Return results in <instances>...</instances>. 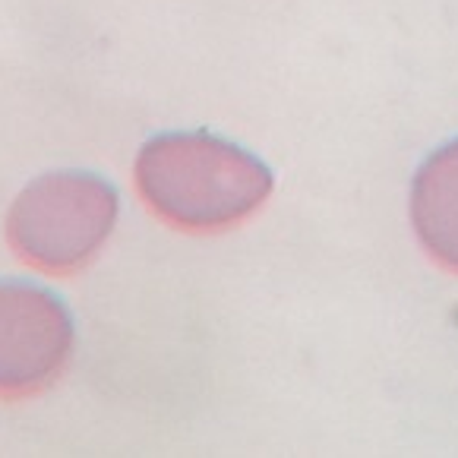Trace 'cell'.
Segmentation results:
<instances>
[{"instance_id": "obj_1", "label": "cell", "mask_w": 458, "mask_h": 458, "mask_svg": "<svg viewBox=\"0 0 458 458\" xmlns=\"http://www.w3.org/2000/svg\"><path fill=\"white\" fill-rule=\"evenodd\" d=\"M136 187L162 222L181 231L241 225L272 193V171L253 152L216 133L152 136L136 156Z\"/></svg>"}, {"instance_id": "obj_2", "label": "cell", "mask_w": 458, "mask_h": 458, "mask_svg": "<svg viewBox=\"0 0 458 458\" xmlns=\"http://www.w3.org/2000/svg\"><path fill=\"white\" fill-rule=\"evenodd\" d=\"M117 190L92 171H51L16 196L7 241L16 257L51 276H73L95 259L117 225Z\"/></svg>"}, {"instance_id": "obj_3", "label": "cell", "mask_w": 458, "mask_h": 458, "mask_svg": "<svg viewBox=\"0 0 458 458\" xmlns=\"http://www.w3.org/2000/svg\"><path fill=\"white\" fill-rule=\"evenodd\" d=\"M76 329L67 303L32 282H0V398L20 402L64 377Z\"/></svg>"}, {"instance_id": "obj_4", "label": "cell", "mask_w": 458, "mask_h": 458, "mask_svg": "<svg viewBox=\"0 0 458 458\" xmlns=\"http://www.w3.org/2000/svg\"><path fill=\"white\" fill-rule=\"evenodd\" d=\"M411 222L427 253L458 272V136L433 148L414 174Z\"/></svg>"}]
</instances>
